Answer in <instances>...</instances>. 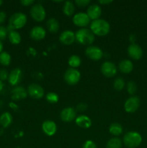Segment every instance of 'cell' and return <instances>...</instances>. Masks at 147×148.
I'll return each mask as SVG.
<instances>
[{"label":"cell","mask_w":147,"mask_h":148,"mask_svg":"<svg viewBox=\"0 0 147 148\" xmlns=\"http://www.w3.org/2000/svg\"><path fill=\"white\" fill-rule=\"evenodd\" d=\"M90 29L92 33L98 36H105L109 33L110 25L109 23L103 19L93 20L90 24Z\"/></svg>","instance_id":"obj_1"},{"label":"cell","mask_w":147,"mask_h":148,"mask_svg":"<svg viewBox=\"0 0 147 148\" xmlns=\"http://www.w3.org/2000/svg\"><path fill=\"white\" fill-rule=\"evenodd\" d=\"M75 39L78 43L84 46H91L95 40V34L87 28H81L75 33Z\"/></svg>","instance_id":"obj_2"},{"label":"cell","mask_w":147,"mask_h":148,"mask_svg":"<svg viewBox=\"0 0 147 148\" xmlns=\"http://www.w3.org/2000/svg\"><path fill=\"white\" fill-rule=\"evenodd\" d=\"M27 23V16L22 12L14 13L9 20L7 30H15L16 29L22 28Z\"/></svg>","instance_id":"obj_3"},{"label":"cell","mask_w":147,"mask_h":148,"mask_svg":"<svg viewBox=\"0 0 147 148\" xmlns=\"http://www.w3.org/2000/svg\"><path fill=\"white\" fill-rule=\"evenodd\" d=\"M122 143L128 148H136L142 143V137L138 132H128L124 135Z\"/></svg>","instance_id":"obj_4"},{"label":"cell","mask_w":147,"mask_h":148,"mask_svg":"<svg viewBox=\"0 0 147 148\" xmlns=\"http://www.w3.org/2000/svg\"><path fill=\"white\" fill-rule=\"evenodd\" d=\"M30 15L34 19L35 21L41 22L46 18V12L43 6L41 4H33L30 9Z\"/></svg>","instance_id":"obj_5"},{"label":"cell","mask_w":147,"mask_h":148,"mask_svg":"<svg viewBox=\"0 0 147 148\" xmlns=\"http://www.w3.org/2000/svg\"><path fill=\"white\" fill-rule=\"evenodd\" d=\"M81 78V73L74 68H69L64 74V80L70 85H74L79 82Z\"/></svg>","instance_id":"obj_6"},{"label":"cell","mask_w":147,"mask_h":148,"mask_svg":"<svg viewBox=\"0 0 147 148\" xmlns=\"http://www.w3.org/2000/svg\"><path fill=\"white\" fill-rule=\"evenodd\" d=\"M139 98L138 96H131L126 100L124 104V108L128 113H133L138 109L140 106Z\"/></svg>","instance_id":"obj_7"},{"label":"cell","mask_w":147,"mask_h":148,"mask_svg":"<svg viewBox=\"0 0 147 148\" xmlns=\"http://www.w3.org/2000/svg\"><path fill=\"white\" fill-rule=\"evenodd\" d=\"M85 54L88 58L94 61H98L102 57V50L96 46H89L85 50Z\"/></svg>","instance_id":"obj_8"},{"label":"cell","mask_w":147,"mask_h":148,"mask_svg":"<svg viewBox=\"0 0 147 148\" xmlns=\"http://www.w3.org/2000/svg\"><path fill=\"white\" fill-rule=\"evenodd\" d=\"M27 93L34 99H40L44 96V90L38 84L33 83L29 85Z\"/></svg>","instance_id":"obj_9"},{"label":"cell","mask_w":147,"mask_h":148,"mask_svg":"<svg viewBox=\"0 0 147 148\" xmlns=\"http://www.w3.org/2000/svg\"><path fill=\"white\" fill-rule=\"evenodd\" d=\"M101 72L107 77H112L117 73V67L112 62H105L101 66Z\"/></svg>","instance_id":"obj_10"},{"label":"cell","mask_w":147,"mask_h":148,"mask_svg":"<svg viewBox=\"0 0 147 148\" xmlns=\"http://www.w3.org/2000/svg\"><path fill=\"white\" fill-rule=\"evenodd\" d=\"M73 23L79 27H85L90 23V19L86 13L78 12L74 15Z\"/></svg>","instance_id":"obj_11"},{"label":"cell","mask_w":147,"mask_h":148,"mask_svg":"<svg viewBox=\"0 0 147 148\" xmlns=\"http://www.w3.org/2000/svg\"><path fill=\"white\" fill-rule=\"evenodd\" d=\"M128 53L131 58L138 60L143 56V50L141 46L135 43H132L128 47Z\"/></svg>","instance_id":"obj_12"},{"label":"cell","mask_w":147,"mask_h":148,"mask_svg":"<svg viewBox=\"0 0 147 148\" xmlns=\"http://www.w3.org/2000/svg\"><path fill=\"white\" fill-rule=\"evenodd\" d=\"M76 111L72 107L65 108L61 111L60 118L64 122H71L76 119Z\"/></svg>","instance_id":"obj_13"},{"label":"cell","mask_w":147,"mask_h":148,"mask_svg":"<svg viewBox=\"0 0 147 148\" xmlns=\"http://www.w3.org/2000/svg\"><path fill=\"white\" fill-rule=\"evenodd\" d=\"M22 79V70L20 68H14L9 74L8 81L10 85L16 86Z\"/></svg>","instance_id":"obj_14"},{"label":"cell","mask_w":147,"mask_h":148,"mask_svg":"<svg viewBox=\"0 0 147 148\" xmlns=\"http://www.w3.org/2000/svg\"><path fill=\"white\" fill-rule=\"evenodd\" d=\"M42 130L46 135L53 136L57 131V126L52 120H46L42 124Z\"/></svg>","instance_id":"obj_15"},{"label":"cell","mask_w":147,"mask_h":148,"mask_svg":"<svg viewBox=\"0 0 147 148\" xmlns=\"http://www.w3.org/2000/svg\"><path fill=\"white\" fill-rule=\"evenodd\" d=\"M75 40V33L69 30L63 31L59 36V40L64 45L72 44Z\"/></svg>","instance_id":"obj_16"},{"label":"cell","mask_w":147,"mask_h":148,"mask_svg":"<svg viewBox=\"0 0 147 148\" xmlns=\"http://www.w3.org/2000/svg\"><path fill=\"white\" fill-rule=\"evenodd\" d=\"M87 15L90 20H97L99 19L102 14V9L100 6L97 4H92L89 6L87 9Z\"/></svg>","instance_id":"obj_17"},{"label":"cell","mask_w":147,"mask_h":148,"mask_svg":"<svg viewBox=\"0 0 147 148\" xmlns=\"http://www.w3.org/2000/svg\"><path fill=\"white\" fill-rule=\"evenodd\" d=\"M46 30L41 26H35L30 32V38L35 40H43L46 37Z\"/></svg>","instance_id":"obj_18"},{"label":"cell","mask_w":147,"mask_h":148,"mask_svg":"<svg viewBox=\"0 0 147 148\" xmlns=\"http://www.w3.org/2000/svg\"><path fill=\"white\" fill-rule=\"evenodd\" d=\"M27 91L22 86H17L12 90V99L13 101H20L26 98Z\"/></svg>","instance_id":"obj_19"},{"label":"cell","mask_w":147,"mask_h":148,"mask_svg":"<svg viewBox=\"0 0 147 148\" xmlns=\"http://www.w3.org/2000/svg\"><path fill=\"white\" fill-rule=\"evenodd\" d=\"M76 124L79 127L88 129L92 126V120L86 115H80L76 118Z\"/></svg>","instance_id":"obj_20"},{"label":"cell","mask_w":147,"mask_h":148,"mask_svg":"<svg viewBox=\"0 0 147 148\" xmlns=\"http://www.w3.org/2000/svg\"><path fill=\"white\" fill-rule=\"evenodd\" d=\"M118 68L122 73L128 74L133 71V62L129 59H123L119 63Z\"/></svg>","instance_id":"obj_21"},{"label":"cell","mask_w":147,"mask_h":148,"mask_svg":"<svg viewBox=\"0 0 147 148\" xmlns=\"http://www.w3.org/2000/svg\"><path fill=\"white\" fill-rule=\"evenodd\" d=\"M46 26H47L48 31L51 33H56V32H58L59 27H60L59 21L53 17L49 18L48 20L47 23H46Z\"/></svg>","instance_id":"obj_22"},{"label":"cell","mask_w":147,"mask_h":148,"mask_svg":"<svg viewBox=\"0 0 147 148\" xmlns=\"http://www.w3.org/2000/svg\"><path fill=\"white\" fill-rule=\"evenodd\" d=\"M12 122V116L9 112H4L0 116V124L4 128H7Z\"/></svg>","instance_id":"obj_23"},{"label":"cell","mask_w":147,"mask_h":148,"mask_svg":"<svg viewBox=\"0 0 147 148\" xmlns=\"http://www.w3.org/2000/svg\"><path fill=\"white\" fill-rule=\"evenodd\" d=\"M8 38L10 43L12 44L17 45L21 42V36L16 30H10L8 31Z\"/></svg>","instance_id":"obj_24"},{"label":"cell","mask_w":147,"mask_h":148,"mask_svg":"<svg viewBox=\"0 0 147 148\" xmlns=\"http://www.w3.org/2000/svg\"><path fill=\"white\" fill-rule=\"evenodd\" d=\"M75 7L74 4L72 1H65L64 4L63 6V12L66 16H70L73 15L74 12Z\"/></svg>","instance_id":"obj_25"},{"label":"cell","mask_w":147,"mask_h":148,"mask_svg":"<svg viewBox=\"0 0 147 148\" xmlns=\"http://www.w3.org/2000/svg\"><path fill=\"white\" fill-rule=\"evenodd\" d=\"M123 131V129L121 124L118 123H112L109 127V132L111 134L114 136H118L121 134Z\"/></svg>","instance_id":"obj_26"},{"label":"cell","mask_w":147,"mask_h":148,"mask_svg":"<svg viewBox=\"0 0 147 148\" xmlns=\"http://www.w3.org/2000/svg\"><path fill=\"white\" fill-rule=\"evenodd\" d=\"M122 145V140L118 137H112L110 139L106 145V148H121Z\"/></svg>","instance_id":"obj_27"},{"label":"cell","mask_w":147,"mask_h":148,"mask_svg":"<svg viewBox=\"0 0 147 148\" xmlns=\"http://www.w3.org/2000/svg\"><path fill=\"white\" fill-rule=\"evenodd\" d=\"M81 63H82L81 58L77 55H71L68 60V64H69V66H71V68H74V69L80 66Z\"/></svg>","instance_id":"obj_28"},{"label":"cell","mask_w":147,"mask_h":148,"mask_svg":"<svg viewBox=\"0 0 147 148\" xmlns=\"http://www.w3.org/2000/svg\"><path fill=\"white\" fill-rule=\"evenodd\" d=\"M11 62V56L6 51H2L0 53V64L4 66H8Z\"/></svg>","instance_id":"obj_29"},{"label":"cell","mask_w":147,"mask_h":148,"mask_svg":"<svg viewBox=\"0 0 147 148\" xmlns=\"http://www.w3.org/2000/svg\"><path fill=\"white\" fill-rule=\"evenodd\" d=\"M125 80L122 77H118L115 79L113 83L114 88L117 90H122L125 87Z\"/></svg>","instance_id":"obj_30"},{"label":"cell","mask_w":147,"mask_h":148,"mask_svg":"<svg viewBox=\"0 0 147 148\" xmlns=\"http://www.w3.org/2000/svg\"><path fill=\"white\" fill-rule=\"evenodd\" d=\"M46 100L50 103H56L59 101V95L53 92H49L46 96Z\"/></svg>","instance_id":"obj_31"},{"label":"cell","mask_w":147,"mask_h":148,"mask_svg":"<svg viewBox=\"0 0 147 148\" xmlns=\"http://www.w3.org/2000/svg\"><path fill=\"white\" fill-rule=\"evenodd\" d=\"M127 90L128 93L131 95H133L137 91V85L133 81H129L127 84Z\"/></svg>","instance_id":"obj_32"},{"label":"cell","mask_w":147,"mask_h":148,"mask_svg":"<svg viewBox=\"0 0 147 148\" xmlns=\"http://www.w3.org/2000/svg\"><path fill=\"white\" fill-rule=\"evenodd\" d=\"M8 36V30L4 26H0V40H3Z\"/></svg>","instance_id":"obj_33"},{"label":"cell","mask_w":147,"mask_h":148,"mask_svg":"<svg viewBox=\"0 0 147 148\" xmlns=\"http://www.w3.org/2000/svg\"><path fill=\"white\" fill-rule=\"evenodd\" d=\"M9 73L6 69H0V80L4 81L8 79Z\"/></svg>","instance_id":"obj_34"},{"label":"cell","mask_w":147,"mask_h":148,"mask_svg":"<svg viewBox=\"0 0 147 148\" xmlns=\"http://www.w3.org/2000/svg\"><path fill=\"white\" fill-rule=\"evenodd\" d=\"M75 3H76L78 7H84L87 6L88 4H89L90 0H76Z\"/></svg>","instance_id":"obj_35"},{"label":"cell","mask_w":147,"mask_h":148,"mask_svg":"<svg viewBox=\"0 0 147 148\" xmlns=\"http://www.w3.org/2000/svg\"><path fill=\"white\" fill-rule=\"evenodd\" d=\"M82 148H97L96 144L92 140H86L83 145Z\"/></svg>","instance_id":"obj_36"},{"label":"cell","mask_w":147,"mask_h":148,"mask_svg":"<svg viewBox=\"0 0 147 148\" xmlns=\"http://www.w3.org/2000/svg\"><path fill=\"white\" fill-rule=\"evenodd\" d=\"M86 108H87V106L84 103H80L76 106V109L79 111H86Z\"/></svg>","instance_id":"obj_37"},{"label":"cell","mask_w":147,"mask_h":148,"mask_svg":"<svg viewBox=\"0 0 147 148\" xmlns=\"http://www.w3.org/2000/svg\"><path fill=\"white\" fill-rule=\"evenodd\" d=\"M20 3L23 6H30L34 3V0H22L20 1Z\"/></svg>","instance_id":"obj_38"},{"label":"cell","mask_w":147,"mask_h":148,"mask_svg":"<svg viewBox=\"0 0 147 148\" xmlns=\"http://www.w3.org/2000/svg\"><path fill=\"white\" fill-rule=\"evenodd\" d=\"M6 17H7V14L4 12L0 11V25L2 24L5 21Z\"/></svg>","instance_id":"obj_39"},{"label":"cell","mask_w":147,"mask_h":148,"mask_svg":"<svg viewBox=\"0 0 147 148\" xmlns=\"http://www.w3.org/2000/svg\"><path fill=\"white\" fill-rule=\"evenodd\" d=\"M112 0H102V1H99V4H109L110 3H112Z\"/></svg>","instance_id":"obj_40"},{"label":"cell","mask_w":147,"mask_h":148,"mask_svg":"<svg viewBox=\"0 0 147 148\" xmlns=\"http://www.w3.org/2000/svg\"><path fill=\"white\" fill-rule=\"evenodd\" d=\"M130 39H131V41L134 42L135 41V36H134L133 34H131V36H130Z\"/></svg>","instance_id":"obj_41"},{"label":"cell","mask_w":147,"mask_h":148,"mask_svg":"<svg viewBox=\"0 0 147 148\" xmlns=\"http://www.w3.org/2000/svg\"><path fill=\"white\" fill-rule=\"evenodd\" d=\"M10 106L11 107V108H15V109L17 108V106H16L14 103H10Z\"/></svg>","instance_id":"obj_42"},{"label":"cell","mask_w":147,"mask_h":148,"mask_svg":"<svg viewBox=\"0 0 147 148\" xmlns=\"http://www.w3.org/2000/svg\"><path fill=\"white\" fill-rule=\"evenodd\" d=\"M3 88H4V84H3L2 81L0 80V92L3 90Z\"/></svg>","instance_id":"obj_43"},{"label":"cell","mask_w":147,"mask_h":148,"mask_svg":"<svg viewBox=\"0 0 147 148\" xmlns=\"http://www.w3.org/2000/svg\"><path fill=\"white\" fill-rule=\"evenodd\" d=\"M2 50H3V44L2 43H1V40H0V53L2 52Z\"/></svg>","instance_id":"obj_44"},{"label":"cell","mask_w":147,"mask_h":148,"mask_svg":"<svg viewBox=\"0 0 147 148\" xmlns=\"http://www.w3.org/2000/svg\"><path fill=\"white\" fill-rule=\"evenodd\" d=\"M2 4H3V1H1V0H0V6H1Z\"/></svg>","instance_id":"obj_45"}]
</instances>
